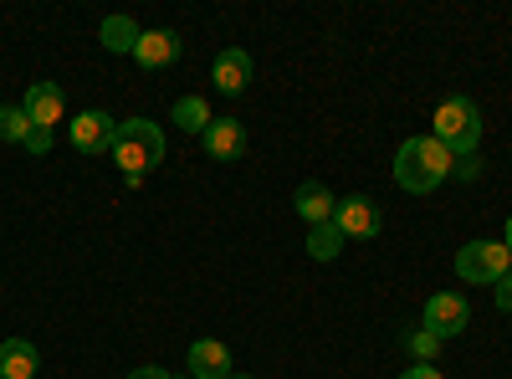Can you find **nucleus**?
<instances>
[{
  "mask_svg": "<svg viewBox=\"0 0 512 379\" xmlns=\"http://www.w3.org/2000/svg\"><path fill=\"white\" fill-rule=\"evenodd\" d=\"M175 57H180V36L175 31H139V47H134V62L139 67L159 72V67H169Z\"/></svg>",
  "mask_w": 512,
  "mask_h": 379,
  "instance_id": "nucleus-10",
  "label": "nucleus"
},
{
  "mask_svg": "<svg viewBox=\"0 0 512 379\" xmlns=\"http://www.w3.org/2000/svg\"><path fill=\"white\" fill-rule=\"evenodd\" d=\"M190 374L195 379H226L231 374V349L221 344V339H200V344H190Z\"/></svg>",
  "mask_w": 512,
  "mask_h": 379,
  "instance_id": "nucleus-13",
  "label": "nucleus"
},
{
  "mask_svg": "<svg viewBox=\"0 0 512 379\" xmlns=\"http://www.w3.org/2000/svg\"><path fill=\"white\" fill-rule=\"evenodd\" d=\"M451 175H461V180H477V175H482V159H477V154L456 159V170H451Z\"/></svg>",
  "mask_w": 512,
  "mask_h": 379,
  "instance_id": "nucleus-21",
  "label": "nucleus"
},
{
  "mask_svg": "<svg viewBox=\"0 0 512 379\" xmlns=\"http://www.w3.org/2000/svg\"><path fill=\"white\" fill-rule=\"evenodd\" d=\"M159 159H164V129H159L154 118H128V123H118L113 164L123 170V180H128V185H139Z\"/></svg>",
  "mask_w": 512,
  "mask_h": 379,
  "instance_id": "nucleus-2",
  "label": "nucleus"
},
{
  "mask_svg": "<svg viewBox=\"0 0 512 379\" xmlns=\"http://www.w3.org/2000/svg\"><path fill=\"white\" fill-rule=\"evenodd\" d=\"M502 246H507V251H512V216H507V236H502Z\"/></svg>",
  "mask_w": 512,
  "mask_h": 379,
  "instance_id": "nucleus-25",
  "label": "nucleus"
},
{
  "mask_svg": "<svg viewBox=\"0 0 512 379\" xmlns=\"http://www.w3.org/2000/svg\"><path fill=\"white\" fill-rule=\"evenodd\" d=\"M113 139H118V118L103 113V108H88L72 118V144L77 154H113Z\"/></svg>",
  "mask_w": 512,
  "mask_h": 379,
  "instance_id": "nucleus-5",
  "label": "nucleus"
},
{
  "mask_svg": "<svg viewBox=\"0 0 512 379\" xmlns=\"http://www.w3.org/2000/svg\"><path fill=\"white\" fill-rule=\"evenodd\" d=\"M497 308H502V313H512V272L497 282Z\"/></svg>",
  "mask_w": 512,
  "mask_h": 379,
  "instance_id": "nucleus-23",
  "label": "nucleus"
},
{
  "mask_svg": "<svg viewBox=\"0 0 512 379\" xmlns=\"http://www.w3.org/2000/svg\"><path fill=\"white\" fill-rule=\"evenodd\" d=\"M200 144H205L210 159H221V164L241 159V154H246V129H241V118H210V129L200 134Z\"/></svg>",
  "mask_w": 512,
  "mask_h": 379,
  "instance_id": "nucleus-8",
  "label": "nucleus"
},
{
  "mask_svg": "<svg viewBox=\"0 0 512 379\" xmlns=\"http://www.w3.org/2000/svg\"><path fill=\"white\" fill-rule=\"evenodd\" d=\"M36 364H41L36 344H26V339L0 344V379H36Z\"/></svg>",
  "mask_w": 512,
  "mask_h": 379,
  "instance_id": "nucleus-14",
  "label": "nucleus"
},
{
  "mask_svg": "<svg viewBox=\"0 0 512 379\" xmlns=\"http://www.w3.org/2000/svg\"><path fill=\"white\" fill-rule=\"evenodd\" d=\"M226 379H256V374H236V369H231V374H226Z\"/></svg>",
  "mask_w": 512,
  "mask_h": 379,
  "instance_id": "nucleus-26",
  "label": "nucleus"
},
{
  "mask_svg": "<svg viewBox=\"0 0 512 379\" xmlns=\"http://www.w3.org/2000/svg\"><path fill=\"white\" fill-rule=\"evenodd\" d=\"M21 149H26V154H52V129H31Z\"/></svg>",
  "mask_w": 512,
  "mask_h": 379,
  "instance_id": "nucleus-20",
  "label": "nucleus"
},
{
  "mask_svg": "<svg viewBox=\"0 0 512 379\" xmlns=\"http://www.w3.org/2000/svg\"><path fill=\"white\" fill-rule=\"evenodd\" d=\"M333 221H338V231L354 236V241H374L379 236V205L369 195H344L338 210H333Z\"/></svg>",
  "mask_w": 512,
  "mask_h": 379,
  "instance_id": "nucleus-7",
  "label": "nucleus"
},
{
  "mask_svg": "<svg viewBox=\"0 0 512 379\" xmlns=\"http://www.w3.org/2000/svg\"><path fill=\"white\" fill-rule=\"evenodd\" d=\"M175 129H185V134H205V129H210V103L195 98V93L180 98V103H175Z\"/></svg>",
  "mask_w": 512,
  "mask_h": 379,
  "instance_id": "nucleus-16",
  "label": "nucleus"
},
{
  "mask_svg": "<svg viewBox=\"0 0 512 379\" xmlns=\"http://www.w3.org/2000/svg\"><path fill=\"white\" fill-rule=\"evenodd\" d=\"M466 323H472V308H466L461 292H436V298L425 303V323H420V328H431L436 339L446 344V339H456Z\"/></svg>",
  "mask_w": 512,
  "mask_h": 379,
  "instance_id": "nucleus-6",
  "label": "nucleus"
},
{
  "mask_svg": "<svg viewBox=\"0 0 512 379\" xmlns=\"http://www.w3.org/2000/svg\"><path fill=\"white\" fill-rule=\"evenodd\" d=\"M128 379H169V369H159V364H144V369H134Z\"/></svg>",
  "mask_w": 512,
  "mask_h": 379,
  "instance_id": "nucleus-24",
  "label": "nucleus"
},
{
  "mask_svg": "<svg viewBox=\"0 0 512 379\" xmlns=\"http://www.w3.org/2000/svg\"><path fill=\"white\" fill-rule=\"evenodd\" d=\"M103 47L108 52H134L139 47V26L128 21V16H108L103 21Z\"/></svg>",
  "mask_w": 512,
  "mask_h": 379,
  "instance_id": "nucleus-17",
  "label": "nucleus"
},
{
  "mask_svg": "<svg viewBox=\"0 0 512 379\" xmlns=\"http://www.w3.org/2000/svg\"><path fill=\"white\" fill-rule=\"evenodd\" d=\"M292 205H297V216H303L308 226H323V221H333V210H338L333 190H328V185H318V180H303V185H297Z\"/></svg>",
  "mask_w": 512,
  "mask_h": 379,
  "instance_id": "nucleus-11",
  "label": "nucleus"
},
{
  "mask_svg": "<svg viewBox=\"0 0 512 379\" xmlns=\"http://www.w3.org/2000/svg\"><path fill=\"white\" fill-rule=\"evenodd\" d=\"M451 170H456L451 149H446L441 139H431V134L405 139L400 154H395V185H400L405 195H431L436 185L451 180Z\"/></svg>",
  "mask_w": 512,
  "mask_h": 379,
  "instance_id": "nucleus-1",
  "label": "nucleus"
},
{
  "mask_svg": "<svg viewBox=\"0 0 512 379\" xmlns=\"http://www.w3.org/2000/svg\"><path fill=\"white\" fill-rule=\"evenodd\" d=\"M210 77H216V88H221L226 98H236V93H246V82H251V57H246L241 47H226V52L216 57V67H210Z\"/></svg>",
  "mask_w": 512,
  "mask_h": 379,
  "instance_id": "nucleus-12",
  "label": "nucleus"
},
{
  "mask_svg": "<svg viewBox=\"0 0 512 379\" xmlns=\"http://www.w3.org/2000/svg\"><path fill=\"white\" fill-rule=\"evenodd\" d=\"M431 123H436L431 139H441V144L451 149V159L477 154V144H482V108H477L472 98H446Z\"/></svg>",
  "mask_w": 512,
  "mask_h": 379,
  "instance_id": "nucleus-3",
  "label": "nucleus"
},
{
  "mask_svg": "<svg viewBox=\"0 0 512 379\" xmlns=\"http://www.w3.org/2000/svg\"><path fill=\"white\" fill-rule=\"evenodd\" d=\"M36 129V123L26 118V108H11V103H0V139L6 144H26V134Z\"/></svg>",
  "mask_w": 512,
  "mask_h": 379,
  "instance_id": "nucleus-18",
  "label": "nucleus"
},
{
  "mask_svg": "<svg viewBox=\"0 0 512 379\" xmlns=\"http://www.w3.org/2000/svg\"><path fill=\"white\" fill-rule=\"evenodd\" d=\"M344 231H338V221H323V226H308V257L313 262H333L338 251H344Z\"/></svg>",
  "mask_w": 512,
  "mask_h": 379,
  "instance_id": "nucleus-15",
  "label": "nucleus"
},
{
  "mask_svg": "<svg viewBox=\"0 0 512 379\" xmlns=\"http://www.w3.org/2000/svg\"><path fill=\"white\" fill-rule=\"evenodd\" d=\"M405 349H410V359H415V364H436L441 339H436L431 328H410V333H405Z\"/></svg>",
  "mask_w": 512,
  "mask_h": 379,
  "instance_id": "nucleus-19",
  "label": "nucleus"
},
{
  "mask_svg": "<svg viewBox=\"0 0 512 379\" xmlns=\"http://www.w3.org/2000/svg\"><path fill=\"white\" fill-rule=\"evenodd\" d=\"M507 272H512V251H507L502 241H466V246L456 251V277H461V282L497 287Z\"/></svg>",
  "mask_w": 512,
  "mask_h": 379,
  "instance_id": "nucleus-4",
  "label": "nucleus"
},
{
  "mask_svg": "<svg viewBox=\"0 0 512 379\" xmlns=\"http://www.w3.org/2000/svg\"><path fill=\"white\" fill-rule=\"evenodd\" d=\"M400 379H446L436 364H415V369H400Z\"/></svg>",
  "mask_w": 512,
  "mask_h": 379,
  "instance_id": "nucleus-22",
  "label": "nucleus"
},
{
  "mask_svg": "<svg viewBox=\"0 0 512 379\" xmlns=\"http://www.w3.org/2000/svg\"><path fill=\"white\" fill-rule=\"evenodd\" d=\"M21 108H26V118L36 123V129H52V123H62V113H67V98H62L57 82H31Z\"/></svg>",
  "mask_w": 512,
  "mask_h": 379,
  "instance_id": "nucleus-9",
  "label": "nucleus"
}]
</instances>
